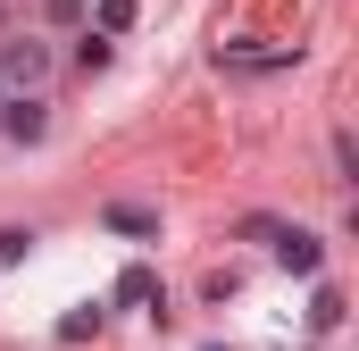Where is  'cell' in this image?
Segmentation results:
<instances>
[{"instance_id":"obj_1","label":"cell","mask_w":359,"mask_h":351,"mask_svg":"<svg viewBox=\"0 0 359 351\" xmlns=\"http://www.w3.org/2000/svg\"><path fill=\"white\" fill-rule=\"evenodd\" d=\"M42 76H50V42H34V34H17V42H0V84L34 92Z\"/></svg>"},{"instance_id":"obj_2","label":"cell","mask_w":359,"mask_h":351,"mask_svg":"<svg viewBox=\"0 0 359 351\" xmlns=\"http://www.w3.org/2000/svg\"><path fill=\"white\" fill-rule=\"evenodd\" d=\"M0 134H8V143H42V134H50L42 92H8V100H0Z\"/></svg>"},{"instance_id":"obj_3","label":"cell","mask_w":359,"mask_h":351,"mask_svg":"<svg viewBox=\"0 0 359 351\" xmlns=\"http://www.w3.org/2000/svg\"><path fill=\"white\" fill-rule=\"evenodd\" d=\"M276 267L318 276V267H326V243H318V234H301V226H276Z\"/></svg>"},{"instance_id":"obj_4","label":"cell","mask_w":359,"mask_h":351,"mask_svg":"<svg viewBox=\"0 0 359 351\" xmlns=\"http://www.w3.org/2000/svg\"><path fill=\"white\" fill-rule=\"evenodd\" d=\"M100 226H109V234H142V243H159V209H134V201H109Z\"/></svg>"},{"instance_id":"obj_5","label":"cell","mask_w":359,"mask_h":351,"mask_svg":"<svg viewBox=\"0 0 359 351\" xmlns=\"http://www.w3.org/2000/svg\"><path fill=\"white\" fill-rule=\"evenodd\" d=\"M117 301H134V310H159V318H168V293H159V276H151V267H126V276H117Z\"/></svg>"},{"instance_id":"obj_6","label":"cell","mask_w":359,"mask_h":351,"mask_svg":"<svg viewBox=\"0 0 359 351\" xmlns=\"http://www.w3.org/2000/svg\"><path fill=\"white\" fill-rule=\"evenodd\" d=\"M134 17H142V0H92V34H134Z\"/></svg>"},{"instance_id":"obj_7","label":"cell","mask_w":359,"mask_h":351,"mask_svg":"<svg viewBox=\"0 0 359 351\" xmlns=\"http://www.w3.org/2000/svg\"><path fill=\"white\" fill-rule=\"evenodd\" d=\"M34 243H42L34 226H0V276H8V267H25V260H34Z\"/></svg>"},{"instance_id":"obj_8","label":"cell","mask_w":359,"mask_h":351,"mask_svg":"<svg viewBox=\"0 0 359 351\" xmlns=\"http://www.w3.org/2000/svg\"><path fill=\"white\" fill-rule=\"evenodd\" d=\"M109 59H117V42H109V34H84V42H76V76H100Z\"/></svg>"},{"instance_id":"obj_9","label":"cell","mask_w":359,"mask_h":351,"mask_svg":"<svg viewBox=\"0 0 359 351\" xmlns=\"http://www.w3.org/2000/svg\"><path fill=\"white\" fill-rule=\"evenodd\" d=\"M309 326H318V335H334V326H343V293H334V284H318V301H309Z\"/></svg>"},{"instance_id":"obj_10","label":"cell","mask_w":359,"mask_h":351,"mask_svg":"<svg viewBox=\"0 0 359 351\" xmlns=\"http://www.w3.org/2000/svg\"><path fill=\"white\" fill-rule=\"evenodd\" d=\"M84 335H100V301H84V310L59 318V343H84Z\"/></svg>"},{"instance_id":"obj_11","label":"cell","mask_w":359,"mask_h":351,"mask_svg":"<svg viewBox=\"0 0 359 351\" xmlns=\"http://www.w3.org/2000/svg\"><path fill=\"white\" fill-rule=\"evenodd\" d=\"M42 17H50V25H76V17H84V0H42Z\"/></svg>"},{"instance_id":"obj_12","label":"cell","mask_w":359,"mask_h":351,"mask_svg":"<svg viewBox=\"0 0 359 351\" xmlns=\"http://www.w3.org/2000/svg\"><path fill=\"white\" fill-rule=\"evenodd\" d=\"M201 351H226V343H201Z\"/></svg>"}]
</instances>
